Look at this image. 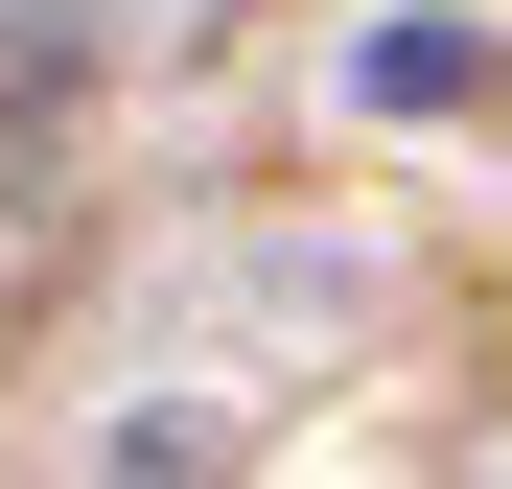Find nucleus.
<instances>
[{"label":"nucleus","mask_w":512,"mask_h":489,"mask_svg":"<svg viewBox=\"0 0 512 489\" xmlns=\"http://www.w3.org/2000/svg\"><path fill=\"white\" fill-rule=\"evenodd\" d=\"M350 94H373V117H443V94H466V24H373Z\"/></svg>","instance_id":"obj_1"},{"label":"nucleus","mask_w":512,"mask_h":489,"mask_svg":"<svg viewBox=\"0 0 512 489\" xmlns=\"http://www.w3.org/2000/svg\"><path fill=\"white\" fill-rule=\"evenodd\" d=\"M489 489H512V466H489Z\"/></svg>","instance_id":"obj_2"}]
</instances>
